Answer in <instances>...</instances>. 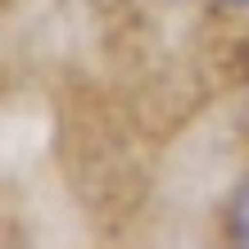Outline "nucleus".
Returning a JSON list of instances; mask_svg holds the SVG:
<instances>
[{
  "mask_svg": "<svg viewBox=\"0 0 249 249\" xmlns=\"http://www.w3.org/2000/svg\"><path fill=\"white\" fill-rule=\"evenodd\" d=\"M227 231H231V240H236V245H249V181H240V190L231 195Z\"/></svg>",
  "mask_w": 249,
  "mask_h": 249,
  "instance_id": "f257e3e1",
  "label": "nucleus"
}]
</instances>
